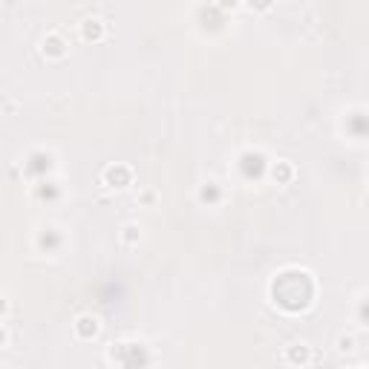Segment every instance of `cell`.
Instances as JSON below:
<instances>
[{
  "label": "cell",
  "instance_id": "obj_1",
  "mask_svg": "<svg viewBox=\"0 0 369 369\" xmlns=\"http://www.w3.org/2000/svg\"><path fill=\"white\" fill-rule=\"evenodd\" d=\"M84 35L87 38H98L101 35V23L98 20H84Z\"/></svg>",
  "mask_w": 369,
  "mask_h": 369
}]
</instances>
